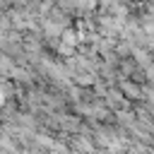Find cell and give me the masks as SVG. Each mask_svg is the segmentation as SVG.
I'll list each match as a JSON object with an SVG mask.
<instances>
[{
	"instance_id": "cell-1",
	"label": "cell",
	"mask_w": 154,
	"mask_h": 154,
	"mask_svg": "<svg viewBox=\"0 0 154 154\" xmlns=\"http://www.w3.org/2000/svg\"><path fill=\"white\" fill-rule=\"evenodd\" d=\"M2 103H5V96H2V91H0V106H2Z\"/></svg>"
}]
</instances>
